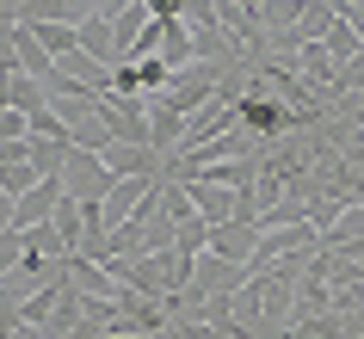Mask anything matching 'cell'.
<instances>
[{
  "label": "cell",
  "mask_w": 364,
  "mask_h": 339,
  "mask_svg": "<svg viewBox=\"0 0 364 339\" xmlns=\"http://www.w3.org/2000/svg\"><path fill=\"white\" fill-rule=\"evenodd\" d=\"M31 31H38V43H43L56 62L68 56V50H80V25H31Z\"/></svg>",
  "instance_id": "cell-13"
},
{
  "label": "cell",
  "mask_w": 364,
  "mask_h": 339,
  "mask_svg": "<svg viewBox=\"0 0 364 339\" xmlns=\"http://www.w3.org/2000/svg\"><path fill=\"white\" fill-rule=\"evenodd\" d=\"M186 130H192V117H186V112L154 105V99H149V142L161 154H186Z\"/></svg>",
  "instance_id": "cell-6"
},
{
  "label": "cell",
  "mask_w": 364,
  "mask_h": 339,
  "mask_svg": "<svg viewBox=\"0 0 364 339\" xmlns=\"http://www.w3.org/2000/svg\"><path fill=\"white\" fill-rule=\"evenodd\" d=\"M38 179H43V173L31 167V161H19V167H0V191H13V198H25Z\"/></svg>",
  "instance_id": "cell-17"
},
{
  "label": "cell",
  "mask_w": 364,
  "mask_h": 339,
  "mask_svg": "<svg viewBox=\"0 0 364 339\" xmlns=\"http://www.w3.org/2000/svg\"><path fill=\"white\" fill-rule=\"evenodd\" d=\"M0 25H19V0H0Z\"/></svg>",
  "instance_id": "cell-21"
},
{
  "label": "cell",
  "mask_w": 364,
  "mask_h": 339,
  "mask_svg": "<svg viewBox=\"0 0 364 339\" xmlns=\"http://www.w3.org/2000/svg\"><path fill=\"white\" fill-rule=\"evenodd\" d=\"M130 6H136V0H93L99 19H117V13H130Z\"/></svg>",
  "instance_id": "cell-19"
},
{
  "label": "cell",
  "mask_w": 364,
  "mask_h": 339,
  "mask_svg": "<svg viewBox=\"0 0 364 339\" xmlns=\"http://www.w3.org/2000/svg\"><path fill=\"white\" fill-rule=\"evenodd\" d=\"M25 259H31V241H25L19 228H0V278H13Z\"/></svg>",
  "instance_id": "cell-15"
},
{
  "label": "cell",
  "mask_w": 364,
  "mask_h": 339,
  "mask_svg": "<svg viewBox=\"0 0 364 339\" xmlns=\"http://www.w3.org/2000/svg\"><path fill=\"white\" fill-rule=\"evenodd\" d=\"M327 56H333V62H352V56H364V31L340 19L333 31H327Z\"/></svg>",
  "instance_id": "cell-14"
},
{
  "label": "cell",
  "mask_w": 364,
  "mask_h": 339,
  "mask_svg": "<svg viewBox=\"0 0 364 339\" xmlns=\"http://www.w3.org/2000/svg\"><path fill=\"white\" fill-rule=\"evenodd\" d=\"M13 204H19V198H13V191H0V228H13Z\"/></svg>",
  "instance_id": "cell-20"
},
{
  "label": "cell",
  "mask_w": 364,
  "mask_h": 339,
  "mask_svg": "<svg viewBox=\"0 0 364 339\" xmlns=\"http://www.w3.org/2000/svg\"><path fill=\"white\" fill-rule=\"evenodd\" d=\"M154 56L167 62L173 75H179L186 62H198V38H192V25H186V19H161V43H154Z\"/></svg>",
  "instance_id": "cell-8"
},
{
  "label": "cell",
  "mask_w": 364,
  "mask_h": 339,
  "mask_svg": "<svg viewBox=\"0 0 364 339\" xmlns=\"http://www.w3.org/2000/svg\"><path fill=\"white\" fill-rule=\"evenodd\" d=\"M296 68H303L309 80H321L327 93H333V75H340V62L327 56V43H296Z\"/></svg>",
  "instance_id": "cell-12"
},
{
  "label": "cell",
  "mask_w": 364,
  "mask_h": 339,
  "mask_svg": "<svg viewBox=\"0 0 364 339\" xmlns=\"http://www.w3.org/2000/svg\"><path fill=\"white\" fill-rule=\"evenodd\" d=\"M235 117H241V124H247V130L259 136V142H272L278 130H290V112H284V105H278L272 93H259V80H253V93L241 99V105H235Z\"/></svg>",
  "instance_id": "cell-3"
},
{
  "label": "cell",
  "mask_w": 364,
  "mask_h": 339,
  "mask_svg": "<svg viewBox=\"0 0 364 339\" xmlns=\"http://www.w3.org/2000/svg\"><path fill=\"white\" fill-rule=\"evenodd\" d=\"M93 13V0H25L19 25H80Z\"/></svg>",
  "instance_id": "cell-7"
},
{
  "label": "cell",
  "mask_w": 364,
  "mask_h": 339,
  "mask_svg": "<svg viewBox=\"0 0 364 339\" xmlns=\"http://www.w3.org/2000/svg\"><path fill=\"white\" fill-rule=\"evenodd\" d=\"M112 167H105V154H87V149H75L68 154V167H62V191L75 198V204H105L112 198Z\"/></svg>",
  "instance_id": "cell-1"
},
{
  "label": "cell",
  "mask_w": 364,
  "mask_h": 339,
  "mask_svg": "<svg viewBox=\"0 0 364 339\" xmlns=\"http://www.w3.org/2000/svg\"><path fill=\"white\" fill-rule=\"evenodd\" d=\"M13 56H19V75H31V80H50V75H56V56L38 43L31 25H13Z\"/></svg>",
  "instance_id": "cell-9"
},
{
  "label": "cell",
  "mask_w": 364,
  "mask_h": 339,
  "mask_svg": "<svg viewBox=\"0 0 364 339\" xmlns=\"http://www.w3.org/2000/svg\"><path fill=\"white\" fill-rule=\"evenodd\" d=\"M142 6H149L154 19H179V13H186V0H142Z\"/></svg>",
  "instance_id": "cell-18"
},
{
  "label": "cell",
  "mask_w": 364,
  "mask_h": 339,
  "mask_svg": "<svg viewBox=\"0 0 364 339\" xmlns=\"http://www.w3.org/2000/svg\"><path fill=\"white\" fill-rule=\"evenodd\" d=\"M204 253L235 259V265H253V253H259V222H223V228H210V247H204Z\"/></svg>",
  "instance_id": "cell-5"
},
{
  "label": "cell",
  "mask_w": 364,
  "mask_h": 339,
  "mask_svg": "<svg viewBox=\"0 0 364 339\" xmlns=\"http://www.w3.org/2000/svg\"><path fill=\"white\" fill-rule=\"evenodd\" d=\"M241 284H253V265H235V259H216V253H198L192 290H204V296H235Z\"/></svg>",
  "instance_id": "cell-2"
},
{
  "label": "cell",
  "mask_w": 364,
  "mask_h": 339,
  "mask_svg": "<svg viewBox=\"0 0 364 339\" xmlns=\"http://www.w3.org/2000/svg\"><path fill=\"white\" fill-rule=\"evenodd\" d=\"M80 50H87V56L93 62H105V68H117V38H112V19H99V13H87V19H80Z\"/></svg>",
  "instance_id": "cell-10"
},
{
  "label": "cell",
  "mask_w": 364,
  "mask_h": 339,
  "mask_svg": "<svg viewBox=\"0 0 364 339\" xmlns=\"http://www.w3.org/2000/svg\"><path fill=\"white\" fill-rule=\"evenodd\" d=\"M19 6H25V0H19Z\"/></svg>",
  "instance_id": "cell-22"
},
{
  "label": "cell",
  "mask_w": 364,
  "mask_h": 339,
  "mask_svg": "<svg viewBox=\"0 0 364 339\" xmlns=\"http://www.w3.org/2000/svg\"><path fill=\"white\" fill-rule=\"evenodd\" d=\"M105 99H149V93H142V75H136V62H117V68H112Z\"/></svg>",
  "instance_id": "cell-16"
},
{
  "label": "cell",
  "mask_w": 364,
  "mask_h": 339,
  "mask_svg": "<svg viewBox=\"0 0 364 339\" xmlns=\"http://www.w3.org/2000/svg\"><path fill=\"white\" fill-rule=\"evenodd\" d=\"M333 25H340V6L333 0H303V19H296V38L303 43H327Z\"/></svg>",
  "instance_id": "cell-11"
},
{
  "label": "cell",
  "mask_w": 364,
  "mask_h": 339,
  "mask_svg": "<svg viewBox=\"0 0 364 339\" xmlns=\"http://www.w3.org/2000/svg\"><path fill=\"white\" fill-rule=\"evenodd\" d=\"M56 204H62V179H38V185H31L19 204H13V228H19V235L43 228L50 216H56Z\"/></svg>",
  "instance_id": "cell-4"
}]
</instances>
